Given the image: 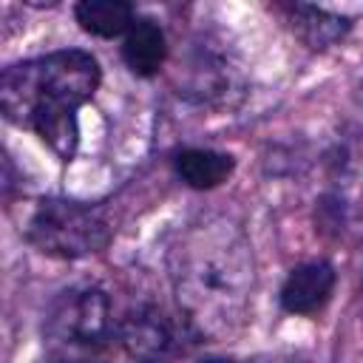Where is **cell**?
Instances as JSON below:
<instances>
[{
    "label": "cell",
    "mask_w": 363,
    "mask_h": 363,
    "mask_svg": "<svg viewBox=\"0 0 363 363\" xmlns=\"http://www.w3.org/2000/svg\"><path fill=\"white\" fill-rule=\"evenodd\" d=\"M170 281L187 323L199 335H227L241 326L255 284L252 247L227 218L190 224L170 247Z\"/></svg>",
    "instance_id": "6da1fadb"
},
{
    "label": "cell",
    "mask_w": 363,
    "mask_h": 363,
    "mask_svg": "<svg viewBox=\"0 0 363 363\" xmlns=\"http://www.w3.org/2000/svg\"><path fill=\"white\" fill-rule=\"evenodd\" d=\"M102 68L91 51L62 48L9 65L0 74V111L17 128L34 130L60 162L79 147V108L94 99Z\"/></svg>",
    "instance_id": "7a4b0ae2"
},
{
    "label": "cell",
    "mask_w": 363,
    "mask_h": 363,
    "mask_svg": "<svg viewBox=\"0 0 363 363\" xmlns=\"http://www.w3.org/2000/svg\"><path fill=\"white\" fill-rule=\"evenodd\" d=\"M116 323L111 298L94 284L62 289L43 320L45 363H113Z\"/></svg>",
    "instance_id": "3957f363"
},
{
    "label": "cell",
    "mask_w": 363,
    "mask_h": 363,
    "mask_svg": "<svg viewBox=\"0 0 363 363\" xmlns=\"http://www.w3.org/2000/svg\"><path fill=\"white\" fill-rule=\"evenodd\" d=\"M23 233L34 250L62 261L96 255L113 238L111 218L102 207L85 204L77 199H62V196L40 199Z\"/></svg>",
    "instance_id": "277c9868"
},
{
    "label": "cell",
    "mask_w": 363,
    "mask_h": 363,
    "mask_svg": "<svg viewBox=\"0 0 363 363\" xmlns=\"http://www.w3.org/2000/svg\"><path fill=\"white\" fill-rule=\"evenodd\" d=\"M116 337L122 340L125 352L142 363L164 360L176 352V326L173 320L153 303L133 306L116 326Z\"/></svg>",
    "instance_id": "5b68a950"
},
{
    "label": "cell",
    "mask_w": 363,
    "mask_h": 363,
    "mask_svg": "<svg viewBox=\"0 0 363 363\" xmlns=\"http://www.w3.org/2000/svg\"><path fill=\"white\" fill-rule=\"evenodd\" d=\"M335 284H337V275L329 261L298 264L281 286V295H278L281 309L289 315H315L329 303Z\"/></svg>",
    "instance_id": "8992f818"
},
{
    "label": "cell",
    "mask_w": 363,
    "mask_h": 363,
    "mask_svg": "<svg viewBox=\"0 0 363 363\" xmlns=\"http://www.w3.org/2000/svg\"><path fill=\"white\" fill-rule=\"evenodd\" d=\"M278 11L284 14L292 34L312 51H326L337 45L352 28L349 17L326 11L320 6H309V3H284L278 6Z\"/></svg>",
    "instance_id": "52a82bcc"
},
{
    "label": "cell",
    "mask_w": 363,
    "mask_h": 363,
    "mask_svg": "<svg viewBox=\"0 0 363 363\" xmlns=\"http://www.w3.org/2000/svg\"><path fill=\"white\" fill-rule=\"evenodd\" d=\"M182 74L187 77V91L184 94H193L199 102H210V105H224L227 102L230 105V94L235 88L238 74L213 48H199L196 57L184 62Z\"/></svg>",
    "instance_id": "ba28073f"
},
{
    "label": "cell",
    "mask_w": 363,
    "mask_h": 363,
    "mask_svg": "<svg viewBox=\"0 0 363 363\" xmlns=\"http://www.w3.org/2000/svg\"><path fill=\"white\" fill-rule=\"evenodd\" d=\"M122 60L136 77H156L167 60V40L156 20L136 17L122 43Z\"/></svg>",
    "instance_id": "9c48e42d"
},
{
    "label": "cell",
    "mask_w": 363,
    "mask_h": 363,
    "mask_svg": "<svg viewBox=\"0 0 363 363\" xmlns=\"http://www.w3.org/2000/svg\"><path fill=\"white\" fill-rule=\"evenodd\" d=\"M173 170L187 187L213 190L233 176L235 159L230 153L213 150V147H184L173 156Z\"/></svg>",
    "instance_id": "30bf717a"
},
{
    "label": "cell",
    "mask_w": 363,
    "mask_h": 363,
    "mask_svg": "<svg viewBox=\"0 0 363 363\" xmlns=\"http://www.w3.org/2000/svg\"><path fill=\"white\" fill-rule=\"evenodd\" d=\"M74 17L82 31L102 40L122 37L136 23V11L128 0H79L74 6Z\"/></svg>",
    "instance_id": "8fae6325"
},
{
    "label": "cell",
    "mask_w": 363,
    "mask_h": 363,
    "mask_svg": "<svg viewBox=\"0 0 363 363\" xmlns=\"http://www.w3.org/2000/svg\"><path fill=\"white\" fill-rule=\"evenodd\" d=\"M201 363H230V360H221V357H210V360H201Z\"/></svg>",
    "instance_id": "7c38bea8"
}]
</instances>
